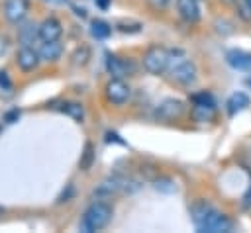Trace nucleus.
<instances>
[{
	"mask_svg": "<svg viewBox=\"0 0 251 233\" xmlns=\"http://www.w3.org/2000/svg\"><path fill=\"white\" fill-rule=\"evenodd\" d=\"M0 86L2 88H10L12 84H10V78H8V74L4 72V70H0Z\"/></svg>",
	"mask_w": 251,
	"mask_h": 233,
	"instance_id": "23",
	"label": "nucleus"
},
{
	"mask_svg": "<svg viewBox=\"0 0 251 233\" xmlns=\"http://www.w3.org/2000/svg\"><path fill=\"white\" fill-rule=\"evenodd\" d=\"M182 110H184V104L180 100L169 98V100H165L157 108V117H161V119H175V117H178L182 114Z\"/></svg>",
	"mask_w": 251,
	"mask_h": 233,
	"instance_id": "11",
	"label": "nucleus"
},
{
	"mask_svg": "<svg viewBox=\"0 0 251 233\" xmlns=\"http://www.w3.org/2000/svg\"><path fill=\"white\" fill-rule=\"evenodd\" d=\"M6 49H8V39L0 35V57H2L4 53H6Z\"/></svg>",
	"mask_w": 251,
	"mask_h": 233,
	"instance_id": "24",
	"label": "nucleus"
},
{
	"mask_svg": "<svg viewBox=\"0 0 251 233\" xmlns=\"http://www.w3.org/2000/svg\"><path fill=\"white\" fill-rule=\"evenodd\" d=\"M90 31H92V35H94L96 39H106V37L112 33V27H110L106 22H102V20H94Z\"/></svg>",
	"mask_w": 251,
	"mask_h": 233,
	"instance_id": "16",
	"label": "nucleus"
},
{
	"mask_svg": "<svg viewBox=\"0 0 251 233\" xmlns=\"http://www.w3.org/2000/svg\"><path fill=\"white\" fill-rule=\"evenodd\" d=\"M29 12V0H6L4 2V16L12 23L24 22Z\"/></svg>",
	"mask_w": 251,
	"mask_h": 233,
	"instance_id": "7",
	"label": "nucleus"
},
{
	"mask_svg": "<svg viewBox=\"0 0 251 233\" xmlns=\"http://www.w3.org/2000/svg\"><path fill=\"white\" fill-rule=\"evenodd\" d=\"M18 117H20V110L14 108V110H10V112L4 116V121H6V123H14V121H18Z\"/></svg>",
	"mask_w": 251,
	"mask_h": 233,
	"instance_id": "21",
	"label": "nucleus"
},
{
	"mask_svg": "<svg viewBox=\"0 0 251 233\" xmlns=\"http://www.w3.org/2000/svg\"><path fill=\"white\" fill-rule=\"evenodd\" d=\"M226 106H227L229 116H233L235 112H239V110H243L245 106H249V98H247V94H243V92H235V94L229 96V100H227Z\"/></svg>",
	"mask_w": 251,
	"mask_h": 233,
	"instance_id": "15",
	"label": "nucleus"
},
{
	"mask_svg": "<svg viewBox=\"0 0 251 233\" xmlns=\"http://www.w3.org/2000/svg\"><path fill=\"white\" fill-rule=\"evenodd\" d=\"M192 219H194V225H196L198 231H206V233H227V231H231V221L227 219V215L220 213L218 210L210 208L204 202L192 206Z\"/></svg>",
	"mask_w": 251,
	"mask_h": 233,
	"instance_id": "1",
	"label": "nucleus"
},
{
	"mask_svg": "<svg viewBox=\"0 0 251 233\" xmlns=\"http://www.w3.org/2000/svg\"><path fill=\"white\" fill-rule=\"evenodd\" d=\"M2 211H4V210H2V208H0V215H2Z\"/></svg>",
	"mask_w": 251,
	"mask_h": 233,
	"instance_id": "28",
	"label": "nucleus"
},
{
	"mask_svg": "<svg viewBox=\"0 0 251 233\" xmlns=\"http://www.w3.org/2000/svg\"><path fill=\"white\" fill-rule=\"evenodd\" d=\"M214 116H216V108H214L212 96L206 94V92L196 94L192 98V117H194V121L206 123V121H212Z\"/></svg>",
	"mask_w": 251,
	"mask_h": 233,
	"instance_id": "4",
	"label": "nucleus"
},
{
	"mask_svg": "<svg viewBox=\"0 0 251 233\" xmlns=\"http://www.w3.org/2000/svg\"><path fill=\"white\" fill-rule=\"evenodd\" d=\"M96 4H98L102 10H106V8H108V4H110V0H96Z\"/></svg>",
	"mask_w": 251,
	"mask_h": 233,
	"instance_id": "25",
	"label": "nucleus"
},
{
	"mask_svg": "<svg viewBox=\"0 0 251 233\" xmlns=\"http://www.w3.org/2000/svg\"><path fill=\"white\" fill-rule=\"evenodd\" d=\"M149 4H151L155 10H165V8L171 4V0H149Z\"/></svg>",
	"mask_w": 251,
	"mask_h": 233,
	"instance_id": "22",
	"label": "nucleus"
},
{
	"mask_svg": "<svg viewBox=\"0 0 251 233\" xmlns=\"http://www.w3.org/2000/svg\"><path fill=\"white\" fill-rule=\"evenodd\" d=\"M171 78L178 84H192L196 80V67L194 63L186 61V59H178L173 67H171Z\"/></svg>",
	"mask_w": 251,
	"mask_h": 233,
	"instance_id": "5",
	"label": "nucleus"
},
{
	"mask_svg": "<svg viewBox=\"0 0 251 233\" xmlns=\"http://www.w3.org/2000/svg\"><path fill=\"white\" fill-rule=\"evenodd\" d=\"M35 37H39V27H35V25H25V27H22V31H20V39H22L24 45L33 43Z\"/></svg>",
	"mask_w": 251,
	"mask_h": 233,
	"instance_id": "17",
	"label": "nucleus"
},
{
	"mask_svg": "<svg viewBox=\"0 0 251 233\" xmlns=\"http://www.w3.org/2000/svg\"><path fill=\"white\" fill-rule=\"evenodd\" d=\"M171 63V51L165 47H149L143 55V69L149 74H161L167 70Z\"/></svg>",
	"mask_w": 251,
	"mask_h": 233,
	"instance_id": "3",
	"label": "nucleus"
},
{
	"mask_svg": "<svg viewBox=\"0 0 251 233\" xmlns=\"http://www.w3.org/2000/svg\"><path fill=\"white\" fill-rule=\"evenodd\" d=\"M245 2H247V6H249V8H251V0H245Z\"/></svg>",
	"mask_w": 251,
	"mask_h": 233,
	"instance_id": "27",
	"label": "nucleus"
},
{
	"mask_svg": "<svg viewBox=\"0 0 251 233\" xmlns=\"http://www.w3.org/2000/svg\"><path fill=\"white\" fill-rule=\"evenodd\" d=\"M63 110H65L69 116H73L76 121H82V108H80L78 104H73V102H71V104H65Z\"/></svg>",
	"mask_w": 251,
	"mask_h": 233,
	"instance_id": "18",
	"label": "nucleus"
},
{
	"mask_svg": "<svg viewBox=\"0 0 251 233\" xmlns=\"http://www.w3.org/2000/svg\"><path fill=\"white\" fill-rule=\"evenodd\" d=\"M39 39L41 41H57L63 33V27H61V22L55 20V18H47L43 20L39 25Z\"/></svg>",
	"mask_w": 251,
	"mask_h": 233,
	"instance_id": "9",
	"label": "nucleus"
},
{
	"mask_svg": "<svg viewBox=\"0 0 251 233\" xmlns=\"http://www.w3.org/2000/svg\"><path fill=\"white\" fill-rule=\"evenodd\" d=\"M247 86H249V88H251V76H249V78H247Z\"/></svg>",
	"mask_w": 251,
	"mask_h": 233,
	"instance_id": "26",
	"label": "nucleus"
},
{
	"mask_svg": "<svg viewBox=\"0 0 251 233\" xmlns=\"http://www.w3.org/2000/svg\"><path fill=\"white\" fill-rule=\"evenodd\" d=\"M37 51H39V57L43 61H57L61 57V53H63V47H61L59 39L57 41H43Z\"/></svg>",
	"mask_w": 251,
	"mask_h": 233,
	"instance_id": "12",
	"label": "nucleus"
},
{
	"mask_svg": "<svg viewBox=\"0 0 251 233\" xmlns=\"http://www.w3.org/2000/svg\"><path fill=\"white\" fill-rule=\"evenodd\" d=\"M176 12L178 16L188 22V23H194L200 20V6H198V0H176Z\"/></svg>",
	"mask_w": 251,
	"mask_h": 233,
	"instance_id": "10",
	"label": "nucleus"
},
{
	"mask_svg": "<svg viewBox=\"0 0 251 233\" xmlns=\"http://www.w3.org/2000/svg\"><path fill=\"white\" fill-rule=\"evenodd\" d=\"M108 70L114 74V78H122L126 76L127 72H131V65L120 57H114V55H108Z\"/></svg>",
	"mask_w": 251,
	"mask_h": 233,
	"instance_id": "13",
	"label": "nucleus"
},
{
	"mask_svg": "<svg viewBox=\"0 0 251 233\" xmlns=\"http://www.w3.org/2000/svg\"><path fill=\"white\" fill-rule=\"evenodd\" d=\"M129 94H131V90H129V86H127L122 78H112V80L106 84V98H108V102L114 104V106L126 104V102L129 100Z\"/></svg>",
	"mask_w": 251,
	"mask_h": 233,
	"instance_id": "6",
	"label": "nucleus"
},
{
	"mask_svg": "<svg viewBox=\"0 0 251 233\" xmlns=\"http://www.w3.org/2000/svg\"><path fill=\"white\" fill-rule=\"evenodd\" d=\"M112 206L106 202H94L86 208L84 215H82V229L84 231H100L104 229L110 219H112Z\"/></svg>",
	"mask_w": 251,
	"mask_h": 233,
	"instance_id": "2",
	"label": "nucleus"
},
{
	"mask_svg": "<svg viewBox=\"0 0 251 233\" xmlns=\"http://www.w3.org/2000/svg\"><path fill=\"white\" fill-rule=\"evenodd\" d=\"M139 27H141L139 23H129V25H127V23H124V22H122V23H118V29H120V31H129V33H137V31H139Z\"/></svg>",
	"mask_w": 251,
	"mask_h": 233,
	"instance_id": "20",
	"label": "nucleus"
},
{
	"mask_svg": "<svg viewBox=\"0 0 251 233\" xmlns=\"http://www.w3.org/2000/svg\"><path fill=\"white\" fill-rule=\"evenodd\" d=\"M39 61H41L39 51H35V49L29 47V45H22L20 51H18V55H16V63H18V67H20L24 72H29V70L37 69Z\"/></svg>",
	"mask_w": 251,
	"mask_h": 233,
	"instance_id": "8",
	"label": "nucleus"
},
{
	"mask_svg": "<svg viewBox=\"0 0 251 233\" xmlns=\"http://www.w3.org/2000/svg\"><path fill=\"white\" fill-rule=\"evenodd\" d=\"M227 63L233 67V69H251V53H245V51H227L226 55Z\"/></svg>",
	"mask_w": 251,
	"mask_h": 233,
	"instance_id": "14",
	"label": "nucleus"
},
{
	"mask_svg": "<svg viewBox=\"0 0 251 233\" xmlns=\"http://www.w3.org/2000/svg\"><path fill=\"white\" fill-rule=\"evenodd\" d=\"M90 163H92V145H90V143H86L84 157L80 159V168H82V170H86V168L90 166Z\"/></svg>",
	"mask_w": 251,
	"mask_h": 233,
	"instance_id": "19",
	"label": "nucleus"
}]
</instances>
